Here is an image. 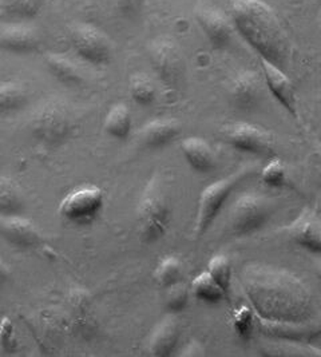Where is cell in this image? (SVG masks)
<instances>
[{
	"mask_svg": "<svg viewBox=\"0 0 321 357\" xmlns=\"http://www.w3.org/2000/svg\"><path fill=\"white\" fill-rule=\"evenodd\" d=\"M230 19L258 58L278 68H287L290 43L280 20L264 0H230Z\"/></svg>",
	"mask_w": 321,
	"mask_h": 357,
	"instance_id": "obj_1",
	"label": "cell"
},
{
	"mask_svg": "<svg viewBox=\"0 0 321 357\" xmlns=\"http://www.w3.org/2000/svg\"><path fill=\"white\" fill-rule=\"evenodd\" d=\"M173 211L156 176L144 186L138 205L137 220L141 238L146 244H156L166 234L172 224Z\"/></svg>",
	"mask_w": 321,
	"mask_h": 357,
	"instance_id": "obj_2",
	"label": "cell"
},
{
	"mask_svg": "<svg viewBox=\"0 0 321 357\" xmlns=\"http://www.w3.org/2000/svg\"><path fill=\"white\" fill-rule=\"evenodd\" d=\"M73 126L71 113L61 98H47L40 102L30 118L32 135L50 146L64 142Z\"/></svg>",
	"mask_w": 321,
	"mask_h": 357,
	"instance_id": "obj_3",
	"label": "cell"
},
{
	"mask_svg": "<svg viewBox=\"0 0 321 357\" xmlns=\"http://www.w3.org/2000/svg\"><path fill=\"white\" fill-rule=\"evenodd\" d=\"M68 40L77 55L84 62L93 66H106L112 62V42L96 24L89 22L70 24Z\"/></svg>",
	"mask_w": 321,
	"mask_h": 357,
	"instance_id": "obj_4",
	"label": "cell"
},
{
	"mask_svg": "<svg viewBox=\"0 0 321 357\" xmlns=\"http://www.w3.org/2000/svg\"><path fill=\"white\" fill-rule=\"evenodd\" d=\"M251 172L248 169L239 170L226 178L218 179L207 186L198 199V209L194 224V234L197 237L207 233L218 213L224 208V204L233 189L240 183L241 179L248 176Z\"/></svg>",
	"mask_w": 321,
	"mask_h": 357,
	"instance_id": "obj_5",
	"label": "cell"
},
{
	"mask_svg": "<svg viewBox=\"0 0 321 357\" xmlns=\"http://www.w3.org/2000/svg\"><path fill=\"white\" fill-rule=\"evenodd\" d=\"M147 54L156 74L167 87L181 84L185 75V62L176 39L170 35H158L149 40Z\"/></svg>",
	"mask_w": 321,
	"mask_h": 357,
	"instance_id": "obj_6",
	"label": "cell"
},
{
	"mask_svg": "<svg viewBox=\"0 0 321 357\" xmlns=\"http://www.w3.org/2000/svg\"><path fill=\"white\" fill-rule=\"evenodd\" d=\"M273 214V204L264 195H241L229 213L230 229L236 236L253 234L265 227Z\"/></svg>",
	"mask_w": 321,
	"mask_h": 357,
	"instance_id": "obj_7",
	"label": "cell"
},
{
	"mask_svg": "<svg viewBox=\"0 0 321 357\" xmlns=\"http://www.w3.org/2000/svg\"><path fill=\"white\" fill-rule=\"evenodd\" d=\"M105 195L96 185H80L70 190L59 202V214L66 220L84 225L91 222L103 206Z\"/></svg>",
	"mask_w": 321,
	"mask_h": 357,
	"instance_id": "obj_8",
	"label": "cell"
},
{
	"mask_svg": "<svg viewBox=\"0 0 321 357\" xmlns=\"http://www.w3.org/2000/svg\"><path fill=\"white\" fill-rule=\"evenodd\" d=\"M225 139L236 149L258 155H271L274 153L276 141L272 132L251 122L237 121L223 128Z\"/></svg>",
	"mask_w": 321,
	"mask_h": 357,
	"instance_id": "obj_9",
	"label": "cell"
},
{
	"mask_svg": "<svg viewBox=\"0 0 321 357\" xmlns=\"http://www.w3.org/2000/svg\"><path fill=\"white\" fill-rule=\"evenodd\" d=\"M194 17L213 49H226L232 43L234 27L230 17H227L223 10L202 4L195 8Z\"/></svg>",
	"mask_w": 321,
	"mask_h": 357,
	"instance_id": "obj_10",
	"label": "cell"
},
{
	"mask_svg": "<svg viewBox=\"0 0 321 357\" xmlns=\"http://www.w3.org/2000/svg\"><path fill=\"white\" fill-rule=\"evenodd\" d=\"M289 238L308 252L319 255L321 252V220L319 211L305 208L285 227Z\"/></svg>",
	"mask_w": 321,
	"mask_h": 357,
	"instance_id": "obj_11",
	"label": "cell"
},
{
	"mask_svg": "<svg viewBox=\"0 0 321 357\" xmlns=\"http://www.w3.org/2000/svg\"><path fill=\"white\" fill-rule=\"evenodd\" d=\"M40 35L35 26L29 22H10L0 29V49L27 55L39 50Z\"/></svg>",
	"mask_w": 321,
	"mask_h": 357,
	"instance_id": "obj_12",
	"label": "cell"
},
{
	"mask_svg": "<svg viewBox=\"0 0 321 357\" xmlns=\"http://www.w3.org/2000/svg\"><path fill=\"white\" fill-rule=\"evenodd\" d=\"M0 234L20 249H35L43 245V236L31 220L20 214L0 215Z\"/></svg>",
	"mask_w": 321,
	"mask_h": 357,
	"instance_id": "obj_13",
	"label": "cell"
},
{
	"mask_svg": "<svg viewBox=\"0 0 321 357\" xmlns=\"http://www.w3.org/2000/svg\"><path fill=\"white\" fill-rule=\"evenodd\" d=\"M229 93L237 109L252 112L260 106L264 98V81L256 71H241L230 83Z\"/></svg>",
	"mask_w": 321,
	"mask_h": 357,
	"instance_id": "obj_14",
	"label": "cell"
},
{
	"mask_svg": "<svg viewBox=\"0 0 321 357\" xmlns=\"http://www.w3.org/2000/svg\"><path fill=\"white\" fill-rule=\"evenodd\" d=\"M262 77L267 83L268 89L271 90L273 97L276 98L289 114H292L296 119L299 118V107H297V98L293 83L289 79L287 73L271 62L260 58Z\"/></svg>",
	"mask_w": 321,
	"mask_h": 357,
	"instance_id": "obj_15",
	"label": "cell"
},
{
	"mask_svg": "<svg viewBox=\"0 0 321 357\" xmlns=\"http://www.w3.org/2000/svg\"><path fill=\"white\" fill-rule=\"evenodd\" d=\"M181 336V326L176 314L172 312L163 316L156 325L146 342L147 352L151 356L167 357L174 354Z\"/></svg>",
	"mask_w": 321,
	"mask_h": 357,
	"instance_id": "obj_16",
	"label": "cell"
},
{
	"mask_svg": "<svg viewBox=\"0 0 321 357\" xmlns=\"http://www.w3.org/2000/svg\"><path fill=\"white\" fill-rule=\"evenodd\" d=\"M179 131L181 126L174 118H156L146 122L138 135L144 147L160 149L173 142Z\"/></svg>",
	"mask_w": 321,
	"mask_h": 357,
	"instance_id": "obj_17",
	"label": "cell"
},
{
	"mask_svg": "<svg viewBox=\"0 0 321 357\" xmlns=\"http://www.w3.org/2000/svg\"><path fill=\"white\" fill-rule=\"evenodd\" d=\"M188 163L200 173H209L216 167V157L208 142L201 137H188L181 144Z\"/></svg>",
	"mask_w": 321,
	"mask_h": 357,
	"instance_id": "obj_18",
	"label": "cell"
},
{
	"mask_svg": "<svg viewBox=\"0 0 321 357\" xmlns=\"http://www.w3.org/2000/svg\"><path fill=\"white\" fill-rule=\"evenodd\" d=\"M46 0H0V17L10 22H31L38 17Z\"/></svg>",
	"mask_w": 321,
	"mask_h": 357,
	"instance_id": "obj_19",
	"label": "cell"
},
{
	"mask_svg": "<svg viewBox=\"0 0 321 357\" xmlns=\"http://www.w3.org/2000/svg\"><path fill=\"white\" fill-rule=\"evenodd\" d=\"M45 61H46L50 74L57 81L70 87H75L83 83V77L78 66L75 65L70 58L64 56L62 54H48Z\"/></svg>",
	"mask_w": 321,
	"mask_h": 357,
	"instance_id": "obj_20",
	"label": "cell"
},
{
	"mask_svg": "<svg viewBox=\"0 0 321 357\" xmlns=\"http://www.w3.org/2000/svg\"><path fill=\"white\" fill-rule=\"evenodd\" d=\"M26 206V197L15 179L0 177V214H20Z\"/></svg>",
	"mask_w": 321,
	"mask_h": 357,
	"instance_id": "obj_21",
	"label": "cell"
},
{
	"mask_svg": "<svg viewBox=\"0 0 321 357\" xmlns=\"http://www.w3.org/2000/svg\"><path fill=\"white\" fill-rule=\"evenodd\" d=\"M131 114L128 106L122 102L114 103L103 119V129L114 138L125 139L131 131Z\"/></svg>",
	"mask_w": 321,
	"mask_h": 357,
	"instance_id": "obj_22",
	"label": "cell"
},
{
	"mask_svg": "<svg viewBox=\"0 0 321 357\" xmlns=\"http://www.w3.org/2000/svg\"><path fill=\"white\" fill-rule=\"evenodd\" d=\"M29 100L27 90L16 82L0 83V113H13L26 106Z\"/></svg>",
	"mask_w": 321,
	"mask_h": 357,
	"instance_id": "obj_23",
	"label": "cell"
},
{
	"mask_svg": "<svg viewBox=\"0 0 321 357\" xmlns=\"http://www.w3.org/2000/svg\"><path fill=\"white\" fill-rule=\"evenodd\" d=\"M192 291L197 298L210 304L220 303L226 296V292L218 285V282L209 275L208 271L201 272L200 275L193 278Z\"/></svg>",
	"mask_w": 321,
	"mask_h": 357,
	"instance_id": "obj_24",
	"label": "cell"
},
{
	"mask_svg": "<svg viewBox=\"0 0 321 357\" xmlns=\"http://www.w3.org/2000/svg\"><path fill=\"white\" fill-rule=\"evenodd\" d=\"M128 91L133 100L142 106L151 105L156 100V96H157L154 83L144 73H134L130 77Z\"/></svg>",
	"mask_w": 321,
	"mask_h": 357,
	"instance_id": "obj_25",
	"label": "cell"
},
{
	"mask_svg": "<svg viewBox=\"0 0 321 357\" xmlns=\"http://www.w3.org/2000/svg\"><path fill=\"white\" fill-rule=\"evenodd\" d=\"M89 293L84 292L83 288H74L70 293V304L74 313L80 319V324L83 331L93 332L94 328V316L91 312V301ZM84 332V333H86Z\"/></svg>",
	"mask_w": 321,
	"mask_h": 357,
	"instance_id": "obj_26",
	"label": "cell"
},
{
	"mask_svg": "<svg viewBox=\"0 0 321 357\" xmlns=\"http://www.w3.org/2000/svg\"><path fill=\"white\" fill-rule=\"evenodd\" d=\"M154 280L162 288H167L178 281H182L181 261L174 256L163 257L154 271Z\"/></svg>",
	"mask_w": 321,
	"mask_h": 357,
	"instance_id": "obj_27",
	"label": "cell"
},
{
	"mask_svg": "<svg viewBox=\"0 0 321 357\" xmlns=\"http://www.w3.org/2000/svg\"><path fill=\"white\" fill-rule=\"evenodd\" d=\"M208 272L225 292L230 289L232 282V265L225 255H216L208 262Z\"/></svg>",
	"mask_w": 321,
	"mask_h": 357,
	"instance_id": "obj_28",
	"label": "cell"
},
{
	"mask_svg": "<svg viewBox=\"0 0 321 357\" xmlns=\"http://www.w3.org/2000/svg\"><path fill=\"white\" fill-rule=\"evenodd\" d=\"M189 300V289L184 281H178L176 284L166 288V305L170 312L184 310Z\"/></svg>",
	"mask_w": 321,
	"mask_h": 357,
	"instance_id": "obj_29",
	"label": "cell"
},
{
	"mask_svg": "<svg viewBox=\"0 0 321 357\" xmlns=\"http://www.w3.org/2000/svg\"><path fill=\"white\" fill-rule=\"evenodd\" d=\"M285 172H287L285 165L281 160L276 158L264 166V169L261 170V179L269 186L278 188V186H283L287 181Z\"/></svg>",
	"mask_w": 321,
	"mask_h": 357,
	"instance_id": "obj_30",
	"label": "cell"
},
{
	"mask_svg": "<svg viewBox=\"0 0 321 357\" xmlns=\"http://www.w3.org/2000/svg\"><path fill=\"white\" fill-rule=\"evenodd\" d=\"M253 313L252 310L242 305L240 308L237 309L233 314V326L234 331L237 332V335L242 337V339H249V336L253 332Z\"/></svg>",
	"mask_w": 321,
	"mask_h": 357,
	"instance_id": "obj_31",
	"label": "cell"
},
{
	"mask_svg": "<svg viewBox=\"0 0 321 357\" xmlns=\"http://www.w3.org/2000/svg\"><path fill=\"white\" fill-rule=\"evenodd\" d=\"M117 14L128 22H135L144 14V0H114Z\"/></svg>",
	"mask_w": 321,
	"mask_h": 357,
	"instance_id": "obj_32",
	"label": "cell"
},
{
	"mask_svg": "<svg viewBox=\"0 0 321 357\" xmlns=\"http://www.w3.org/2000/svg\"><path fill=\"white\" fill-rule=\"evenodd\" d=\"M0 341H1L6 351L14 352L16 347H17L14 326L11 324V321H8L7 319H4L3 323L0 324Z\"/></svg>",
	"mask_w": 321,
	"mask_h": 357,
	"instance_id": "obj_33",
	"label": "cell"
},
{
	"mask_svg": "<svg viewBox=\"0 0 321 357\" xmlns=\"http://www.w3.org/2000/svg\"><path fill=\"white\" fill-rule=\"evenodd\" d=\"M205 348L200 341L191 340L184 348L178 351V356H204Z\"/></svg>",
	"mask_w": 321,
	"mask_h": 357,
	"instance_id": "obj_34",
	"label": "cell"
},
{
	"mask_svg": "<svg viewBox=\"0 0 321 357\" xmlns=\"http://www.w3.org/2000/svg\"><path fill=\"white\" fill-rule=\"evenodd\" d=\"M10 275H11V272H10L8 265L6 264V261L3 260L1 256H0V289H1V288L6 285V282L8 281Z\"/></svg>",
	"mask_w": 321,
	"mask_h": 357,
	"instance_id": "obj_35",
	"label": "cell"
}]
</instances>
